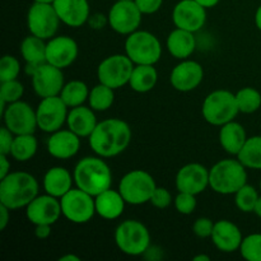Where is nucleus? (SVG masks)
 <instances>
[{"mask_svg": "<svg viewBox=\"0 0 261 261\" xmlns=\"http://www.w3.org/2000/svg\"><path fill=\"white\" fill-rule=\"evenodd\" d=\"M213 245L222 252H233L240 250L241 242L244 240L239 227L231 221L221 219L214 223L213 233H212Z\"/></svg>", "mask_w": 261, "mask_h": 261, "instance_id": "nucleus-21", "label": "nucleus"}, {"mask_svg": "<svg viewBox=\"0 0 261 261\" xmlns=\"http://www.w3.org/2000/svg\"><path fill=\"white\" fill-rule=\"evenodd\" d=\"M10 219V209L7 208L5 205L0 204V229L4 231L7 228L8 223Z\"/></svg>", "mask_w": 261, "mask_h": 261, "instance_id": "nucleus-45", "label": "nucleus"}, {"mask_svg": "<svg viewBox=\"0 0 261 261\" xmlns=\"http://www.w3.org/2000/svg\"><path fill=\"white\" fill-rule=\"evenodd\" d=\"M94 204H96V213L99 217L107 221H114L124 213L126 201L119 190L109 189L94 196Z\"/></svg>", "mask_w": 261, "mask_h": 261, "instance_id": "nucleus-25", "label": "nucleus"}, {"mask_svg": "<svg viewBox=\"0 0 261 261\" xmlns=\"http://www.w3.org/2000/svg\"><path fill=\"white\" fill-rule=\"evenodd\" d=\"M204 79V69L198 61L182 60L171 71V86L178 92H191L198 88Z\"/></svg>", "mask_w": 261, "mask_h": 261, "instance_id": "nucleus-20", "label": "nucleus"}, {"mask_svg": "<svg viewBox=\"0 0 261 261\" xmlns=\"http://www.w3.org/2000/svg\"><path fill=\"white\" fill-rule=\"evenodd\" d=\"M240 110L236 102V94L226 89H217L205 97L201 114L206 122L214 126H222L233 121Z\"/></svg>", "mask_w": 261, "mask_h": 261, "instance_id": "nucleus-5", "label": "nucleus"}, {"mask_svg": "<svg viewBox=\"0 0 261 261\" xmlns=\"http://www.w3.org/2000/svg\"><path fill=\"white\" fill-rule=\"evenodd\" d=\"M14 137L15 135L7 126L2 127V130H0V153L2 154H10Z\"/></svg>", "mask_w": 261, "mask_h": 261, "instance_id": "nucleus-43", "label": "nucleus"}, {"mask_svg": "<svg viewBox=\"0 0 261 261\" xmlns=\"http://www.w3.org/2000/svg\"><path fill=\"white\" fill-rule=\"evenodd\" d=\"M78 43L69 36H55L46 46V61L56 68L65 69L78 58Z\"/></svg>", "mask_w": 261, "mask_h": 261, "instance_id": "nucleus-19", "label": "nucleus"}, {"mask_svg": "<svg viewBox=\"0 0 261 261\" xmlns=\"http://www.w3.org/2000/svg\"><path fill=\"white\" fill-rule=\"evenodd\" d=\"M23 93H24V87L17 79L2 82V86H0V101L5 102L7 105L13 103V102L20 101Z\"/></svg>", "mask_w": 261, "mask_h": 261, "instance_id": "nucleus-38", "label": "nucleus"}, {"mask_svg": "<svg viewBox=\"0 0 261 261\" xmlns=\"http://www.w3.org/2000/svg\"><path fill=\"white\" fill-rule=\"evenodd\" d=\"M135 64L125 54H115L107 56L99 63L97 68V78L99 83L106 84L112 89L121 88L122 86L129 84L133 69Z\"/></svg>", "mask_w": 261, "mask_h": 261, "instance_id": "nucleus-9", "label": "nucleus"}, {"mask_svg": "<svg viewBox=\"0 0 261 261\" xmlns=\"http://www.w3.org/2000/svg\"><path fill=\"white\" fill-rule=\"evenodd\" d=\"M89 89L84 82L71 81L64 86L60 97L65 102L69 109L82 106L89 97Z\"/></svg>", "mask_w": 261, "mask_h": 261, "instance_id": "nucleus-33", "label": "nucleus"}, {"mask_svg": "<svg viewBox=\"0 0 261 261\" xmlns=\"http://www.w3.org/2000/svg\"><path fill=\"white\" fill-rule=\"evenodd\" d=\"M115 242L121 252L129 256H140L150 247V233L139 221L121 222L115 231Z\"/></svg>", "mask_w": 261, "mask_h": 261, "instance_id": "nucleus-7", "label": "nucleus"}, {"mask_svg": "<svg viewBox=\"0 0 261 261\" xmlns=\"http://www.w3.org/2000/svg\"><path fill=\"white\" fill-rule=\"evenodd\" d=\"M260 190H261V180H260Z\"/></svg>", "mask_w": 261, "mask_h": 261, "instance_id": "nucleus-54", "label": "nucleus"}, {"mask_svg": "<svg viewBox=\"0 0 261 261\" xmlns=\"http://www.w3.org/2000/svg\"><path fill=\"white\" fill-rule=\"evenodd\" d=\"M237 158L246 168L261 170V135L247 138Z\"/></svg>", "mask_w": 261, "mask_h": 261, "instance_id": "nucleus-32", "label": "nucleus"}, {"mask_svg": "<svg viewBox=\"0 0 261 261\" xmlns=\"http://www.w3.org/2000/svg\"><path fill=\"white\" fill-rule=\"evenodd\" d=\"M143 13L134 0H117L110 9L107 20L112 30L119 35L129 36L142 23Z\"/></svg>", "mask_w": 261, "mask_h": 261, "instance_id": "nucleus-12", "label": "nucleus"}, {"mask_svg": "<svg viewBox=\"0 0 261 261\" xmlns=\"http://www.w3.org/2000/svg\"><path fill=\"white\" fill-rule=\"evenodd\" d=\"M155 188L157 185L153 176L143 170L130 171L119 184L120 194L130 205H142L150 201Z\"/></svg>", "mask_w": 261, "mask_h": 261, "instance_id": "nucleus-8", "label": "nucleus"}, {"mask_svg": "<svg viewBox=\"0 0 261 261\" xmlns=\"http://www.w3.org/2000/svg\"><path fill=\"white\" fill-rule=\"evenodd\" d=\"M46 40L30 35L20 43V55L27 63L28 73L32 74L37 66L46 63Z\"/></svg>", "mask_w": 261, "mask_h": 261, "instance_id": "nucleus-29", "label": "nucleus"}, {"mask_svg": "<svg viewBox=\"0 0 261 261\" xmlns=\"http://www.w3.org/2000/svg\"><path fill=\"white\" fill-rule=\"evenodd\" d=\"M195 2L199 3L200 5H203V7L206 8V9H209V8L216 7V5L219 3V0H195Z\"/></svg>", "mask_w": 261, "mask_h": 261, "instance_id": "nucleus-48", "label": "nucleus"}, {"mask_svg": "<svg viewBox=\"0 0 261 261\" xmlns=\"http://www.w3.org/2000/svg\"><path fill=\"white\" fill-rule=\"evenodd\" d=\"M97 117L92 107L76 106L69 111L66 125L73 133L81 138H89L97 126Z\"/></svg>", "mask_w": 261, "mask_h": 261, "instance_id": "nucleus-24", "label": "nucleus"}, {"mask_svg": "<svg viewBox=\"0 0 261 261\" xmlns=\"http://www.w3.org/2000/svg\"><path fill=\"white\" fill-rule=\"evenodd\" d=\"M61 212L68 221L83 224L91 221L96 214L94 196L89 195L79 188L71 189L60 199Z\"/></svg>", "mask_w": 261, "mask_h": 261, "instance_id": "nucleus-11", "label": "nucleus"}, {"mask_svg": "<svg viewBox=\"0 0 261 261\" xmlns=\"http://www.w3.org/2000/svg\"><path fill=\"white\" fill-rule=\"evenodd\" d=\"M37 195V180L24 171L10 172L0 180V204L10 211L25 208Z\"/></svg>", "mask_w": 261, "mask_h": 261, "instance_id": "nucleus-2", "label": "nucleus"}, {"mask_svg": "<svg viewBox=\"0 0 261 261\" xmlns=\"http://www.w3.org/2000/svg\"><path fill=\"white\" fill-rule=\"evenodd\" d=\"M74 176L64 167H51L43 176V190L48 195L61 199L73 189Z\"/></svg>", "mask_w": 261, "mask_h": 261, "instance_id": "nucleus-26", "label": "nucleus"}, {"mask_svg": "<svg viewBox=\"0 0 261 261\" xmlns=\"http://www.w3.org/2000/svg\"><path fill=\"white\" fill-rule=\"evenodd\" d=\"M173 201H175L176 211L180 214H184V216H189V214L194 213L196 208V195H194V194L178 191Z\"/></svg>", "mask_w": 261, "mask_h": 261, "instance_id": "nucleus-40", "label": "nucleus"}, {"mask_svg": "<svg viewBox=\"0 0 261 261\" xmlns=\"http://www.w3.org/2000/svg\"><path fill=\"white\" fill-rule=\"evenodd\" d=\"M247 184L246 167L241 161L222 160L209 170V186L214 193L232 195Z\"/></svg>", "mask_w": 261, "mask_h": 261, "instance_id": "nucleus-4", "label": "nucleus"}, {"mask_svg": "<svg viewBox=\"0 0 261 261\" xmlns=\"http://www.w3.org/2000/svg\"><path fill=\"white\" fill-rule=\"evenodd\" d=\"M32 87L35 93L41 98L53 96H60L64 86L63 69L56 68L50 63H43L33 70Z\"/></svg>", "mask_w": 261, "mask_h": 261, "instance_id": "nucleus-15", "label": "nucleus"}, {"mask_svg": "<svg viewBox=\"0 0 261 261\" xmlns=\"http://www.w3.org/2000/svg\"><path fill=\"white\" fill-rule=\"evenodd\" d=\"M68 109L60 96L42 98L36 110L38 127L50 134L60 130L68 119Z\"/></svg>", "mask_w": 261, "mask_h": 261, "instance_id": "nucleus-13", "label": "nucleus"}, {"mask_svg": "<svg viewBox=\"0 0 261 261\" xmlns=\"http://www.w3.org/2000/svg\"><path fill=\"white\" fill-rule=\"evenodd\" d=\"M255 24H256L257 30L261 31V5L255 12Z\"/></svg>", "mask_w": 261, "mask_h": 261, "instance_id": "nucleus-49", "label": "nucleus"}, {"mask_svg": "<svg viewBox=\"0 0 261 261\" xmlns=\"http://www.w3.org/2000/svg\"><path fill=\"white\" fill-rule=\"evenodd\" d=\"M10 173V162L8 160V154L0 153V180Z\"/></svg>", "mask_w": 261, "mask_h": 261, "instance_id": "nucleus-46", "label": "nucleus"}, {"mask_svg": "<svg viewBox=\"0 0 261 261\" xmlns=\"http://www.w3.org/2000/svg\"><path fill=\"white\" fill-rule=\"evenodd\" d=\"M172 22L181 30L198 32L206 22V8L195 0H181L173 8Z\"/></svg>", "mask_w": 261, "mask_h": 261, "instance_id": "nucleus-17", "label": "nucleus"}, {"mask_svg": "<svg viewBox=\"0 0 261 261\" xmlns=\"http://www.w3.org/2000/svg\"><path fill=\"white\" fill-rule=\"evenodd\" d=\"M134 2L143 14H153L158 12L163 4V0H134Z\"/></svg>", "mask_w": 261, "mask_h": 261, "instance_id": "nucleus-44", "label": "nucleus"}, {"mask_svg": "<svg viewBox=\"0 0 261 261\" xmlns=\"http://www.w3.org/2000/svg\"><path fill=\"white\" fill-rule=\"evenodd\" d=\"M132 137V129L126 121L116 117L106 119L98 122L89 135V147L102 158L116 157L129 147Z\"/></svg>", "mask_w": 261, "mask_h": 261, "instance_id": "nucleus-1", "label": "nucleus"}, {"mask_svg": "<svg viewBox=\"0 0 261 261\" xmlns=\"http://www.w3.org/2000/svg\"><path fill=\"white\" fill-rule=\"evenodd\" d=\"M37 148V138L33 134L15 135L9 155H12L18 162H27L35 157Z\"/></svg>", "mask_w": 261, "mask_h": 261, "instance_id": "nucleus-31", "label": "nucleus"}, {"mask_svg": "<svg viewBox=\"0 0 261 261\" xmlns=\"http://www.w3.org/2000/svg\"><path fill=\"white\" fill-rule=\"evenodd\" d=\"M53 5L61 22L69 27H82L89 18L88 0H55Z\"/></svg>", "mask_w": 261, "mask_h": 261, "instance_id": "nucleus-22", "label": "nucleus"}, {"mask_svg": "<svg viewBox=\"0 0 261 261\" xmlns=\"http://www.w3.org/2000/svg\"><path fill=\"white\" fill-rule=\"evenodd\" d=\"M59 261H81V257L75 256V255L73 254H68V255H64V256H61Z\"/></svg>", "mask_w": 261, "mask_h": 261, "instance_id": "nucleus-50", "label": "nucleus"}, {"mask_svg": "<svg viewBox=\"0 0 261 261\" xmlns=\"http://www.w3.org/2000/svg\"><path fill=\"white\" fill-rule=\"evenodd\" d=\"M214 228V222L209 218H198L193 224V232L200 239L212 237Z\"/></svg>", "mask_w": 261, "mask_h": 261, "instance_id": "nucleus-42", "label": "nucleus"}, {"mask_svg": "<svg viewBox=\"0 0 261 261\" xmlns=\"http://www.w3.org/2000/svg\"><path fill=\"white\" fill-rule=\"evenodd\" d=\"M167 50L173 58L178 60H186L194 54L196 48V40L190 31L176 27L167 37Z\"/></svg>", "mask_w": 261, "mask_h": 261, "instance_id": "nucleus-27", "label": "nucleus"}, {"mask_svg": "<svg viewBox=\"0 0 261 261\" xmlns=\"http://www.w3.org/2000/svg\"><path fill=\"white\" fill-rule=\"evenodd\" d=\"M60 18L53 4L35 2L27 13V25L31 35L42 40L55 37L60 24Z\"/></svg>", "mask_w": 261, "mask_h": 261, "instance_id": "nucleus-10", "label": "nucleus"}, {"mask_svg": "<svg viewBox=\"0 0 261 261\" xmlns=\"http://www.w3.org/2000/svg\"><path fill=\"white\" fill-rule=\"evenodd\" d=\"M193 260L194 261H211V257L205 254H200V255H196V256H194Z\"/></svg>", "mask_w": 261, "mask_h": 261, "instance_id": "nucleus-51", "label": "nucleus"}, {"mask_svg": "<svg viewBox=\"0 0 261 261\" xmlns=\"http://www.w3.org/2000/svg\"><path fill=\"white\" fill-rule=\"evenodd\" d=\"M35 2L45 3V4H54V2H55V0H35Z\"/></svg>", "mask_w": 261, "mask_h": 261, "instance_id": "nucleus-53", "label": "nucleus"}, {"mask_svg": "<svg viewBox=\"0 0 261 261\" xmlns=\"http://www.w3.org/2000/svg\"><path fill=\"white\" fill-rule=\"evenodd\" d=\"M149 203L158 209H166L172 203V195L166 188H158L157 186Z\"/></svg>", "mask_w": 261, "mask_h": 261, "instance_id": "nucleus-41", "label": "nucleus"}, {"mask_svg": "<svg viewBox=\"0 0 261 261\" xmlns=\"http://www.w3.org/2000/svg\"><path fill=\"white\" fill-rule=\"evenodd\" d=\"M254 213L256 214L259 218H261V196L259 198V200H257L256 205H255V209H254Z\"/></svg>", "mask_w": 261, "mask_h": 261, "instance_id": "nucleus-52", "label": "nucleus"}, {"mask_svg": "<svg viewBox=\"0 0 261 261\" xmlns=\"http://www.w3.org/2000/svg\"><path fill=\"white\" fill-rule=\"evenodd\" d=\"M35 233L37 239H41V240L47 239V237L51 234V226L50 224H38V226H36Z\"/></svg>", "mask_w": 261, "mask_h": 261, "instance_id": "nucleus-47", "label": "nucleus"}, {"mask_svg": "<svg viewBox=\"0 0 261 261\" xmlns=\"http://www.w3.org/2000/svg\"><path fill=\"white\" fill-rule=\"evenodd\" d=\"M158 81V73L154 65H135L130 76L129 86L138 93L152 91Z\"/></svg>", "mask_w": 261, "mask_h": 261, "instance_id": "nucleus-30", "label": "nucleus"}, {"mask_svg": "<svg viewBox=\"0 0 261 261\" xmlns=\"http://www.w3.org/2000/svg\"><path fill=\"white\" fill-rule=\"evenodd\" d=\"M125 54L135 65H154L162 56V45L155 35L138 30L126 37Z\"/></svg>", "mask_w": 261, "mask_h": 261, "instance_id": "nucleus-6", "label": "nucleus"}, {"mask_svg": "<svg viewBox=\"0 0 261 261\" xmlns=\"http://www.w3.org/2000/svg\"><path fill=\"white\" fill-rule=\"evenodd\" d=\"M236 102L240 112L254 114L261 107V93L252 87H245L236 93Z\"/></svg>", "mask_w": 261, "mask_h": 261, "instance_id": "nucleus-35", "label": "nucleus"}, {"mask_svg": "<svg viewBox=\"0 0 261 261\" xmlns=\"http://www.w3.org/2000/svg\"><path fill=\"white\" fill-rule=\"evenodd\" d=\"M20 73V64L17 58L12 55H4L0 60V82H8L17 79Z\"/></svg>", "mask_w": 261, "mask_h": 261, "instance_id": "nucleus-39", "label": "nucleus"}, {"mask_svg": "<svg viewBox=\"0 0 261 261\" xmlns=\"http://www.w3.org/2000/svg\"><path fill=\"white\" fill-rule=\"evenodd\" d=\"M73 176L76 188L92 196L109 190L112 185L111 168L102 157L82 158L74 168Z\"/></svg>", "mask_w": 261, "mask_h": 261, "instance_id": "nucleus-3", "label": "nucleus"}, {"mask_svg": "<svg viewBox=\"0 0 261 261\" xmlns=\"http://www.w3.org/2000/svg\"><path fill=\"white\" fill-rule=\"evenodd\" d=\"M115 89L111 87L106 86V84H97L92 88L89 92L88 102L89 106L94 110V111H106L110 107L114 105L115 101Z\"/></svg>", "mask_w": 261, "mask_h": 261, "instance_id": "nucleus-34", "label": "nucleus"}, {"mask_svg": "<svg viewBox=\"0 0 261 261\" xmlns=\"http://www.w3.org/2000/svg\"><path fill=\"white\" fill-rule=\"evenodd\" d=\"M240 254L247 261H261V233L245 237L240 246Z\"/></svg>", "mask_w": 261, "mask_h": 261, "instance_id": "nucleus-37", "label": "nucleus"}, {"mask_svg": "<svg viewBox=\"0 0 261 261\" xmlns=\"http://www.w3.org/2000/svg\"><path fill=\"white\" fill-rule=\"evenodd\" d=\"M81 137L68 130H58L53 133L47 140V152L59 160H69L79 152Z\"/></svg>", "mask_w": 261, "mask_h": 261, "instance_id": "nucleus-23", "label": "nucleus"}, {"mask_svg": "<svg viewBox=\"0 0 261 261\" xmlns=\"http://www.w3.org/2000/svg\"><path fill=\"white\" fill-rule=\"evenodd\" d=\"M259 198L260 196L256 189L246 184L234 194V203H236L237 208L244 213H254L255 205H256Z\"/></svg>", "mask_w": 261, "mask_h": 261, "instance_id": "nucleus-36", "label": "nucleus"}, {"mask_svg": "<svg viewBox=\"0 0 261 261\" xmlns=\"http://www.w3.org/2000/svg\"><path fill=\"white\" fill-rule=\"evenodd\" d=\"M209 186V170L200 163H188L176 175V189L199 195Z\"/></svg>", "mask_w": 261, "mask_h": 261, "instance_id": "nucleus-18", "label": "nucleus"}, {"mask_svg": "<svg viewBox=\"0 0 261 261\" xmlns=\"http://www.w3.org/2000/svg\"><path fill=\"white\" fill-rule=\"evenodd\" d=\"M4 126H7L14 135L35 134L37 124V115L32 106L23 101L8 105L3 112Z\"/></svg>", "mask_w": 261, "mask_h": 261, "instance_id": "nucleus-14", "label": "nucleus"}, {"mask_svg": "<svg viewBox=\"0 0 261 261\" xmlns=\"http://www.w3.org/2000/svg\"><path fill=\"white\" fill-rule=\"evenodd\" d=\"M247 140L245 127L240 122L229 121L222 125L219 130V143L227 153L232 155H239Z\"/></svg>", "mask_w": 261, "mask_h": 261, "instance_id": "nucleus-28", "label": "nucleus"}, {"mask_svg": "<svg viewBox=\"0 0 261 261\" xmlns=\"http://www.w3.org/2000/svg\"><path fill=\"white\" fill-rule=\"evenodd\" d=\"M61 212L60 199L53 195H37L27 206H25V217L35 226L38 224H55L59 221Z\"/></svg>", "mask_w": 261, "mask_h": 261, "instance_id": "nucleus-16", "label": "nucleus"}]
</instances>
